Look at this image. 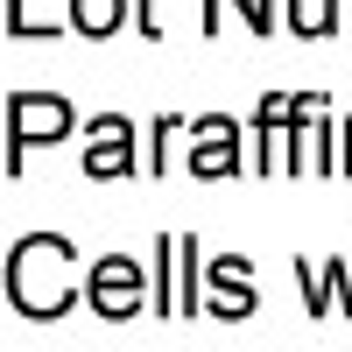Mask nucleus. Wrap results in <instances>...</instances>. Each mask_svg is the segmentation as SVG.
I'll use <instances>...</instances> for the list:
<instances>
[{"mask_svg":"<svg viewBox=\"0 0 352 352\" xmlns=\"http://www.w3.org/2000/svg\"><path fill=\"white\" fill-rule=\"evenodd\" d=\"M338 176H352V120H345V141H338Z\"/></svg>","mask_w":352,"mask_h":352,"instance_id":"6e6552de","label":"nucleus"},{"mask_svg":"<svg viewBox=\"0 0 352 352\" xmlns=\"http://www.w3.org/2000/svg\"><path fill=\"white\" fill-rule=\"evenodd\" d=\"M8 28H14V36H21V28H28V21H21V8H8ZM28 36H36V28H28Z\"/></svg>","mask_w":352,"mask_h":352,"instance_id":"9d476101","label":"nucleus"},{"mask_svg":"<svg viewBox=\"0 0 352 352\" xmlns=\"http://www.w3.org/2000/svg\"><path fill=\"white\" fill-rule=\"evenodd\" d=\"M261 296H254V268L240 254H219L212 268H204V310L212 317H247Z\"/></svg>","mask_w":352,"mask_h":352,"instance_id":"423d86ee","label":"nucleus"},{"mask_svg":"<svg viewBox=\"0 0 352 352\" xmlns=\"http://www.w3.org/2000/svg\"><path fill=\"white\" fill-rule=\"evenodd\" d=\"M56 134H71V106L56 92H14V106H8V169L21 176V141H56Z\"/></svg>","mask_w":352,"mask_h":352,"instance_id":"7ed1b4c3","label":"nucleus"},{"mask_svg":"<svg viewBox=\"0 0 352 352\" xmlns=\"http://www.w3.org/2000/svg\"><path fill=\"white\" fill-rule=\"evenodd\" d=\"M85 303H92L99 317H141V310H155V282L141 275V261H127V254H106V261H92V275H85Z\"/></svg>","mask_w":352,"mask_h":352,"instance_id":"f03ea898","label":"nucleus"},{"mask_svg":"<svg viewBox=\"0 0 352 352\" xmlns=\"http://www.w3.org/2000/svg\"><path fill=\"white\" fill-rule=\"evenodd\" d=\"M127 21V0H71V28L78 36H113Z\"/></svg>","mask_w":352,"mask_h":352,"instance_id":"0eeeda50","label":"nucleus"},{"mask_svg":"<svg viewBox=\"0 0 352 352\" xmlns=\"http://www.w3.org/2000/svg\"><path fill=\"white\" fill-rule=\"evenodd\" d=\"M190 176H232L240 169V120H226V113H204V120L190 127V162H184Z\"/></svg>","mask_w":352,"mask_h":352,"instance_id":"20e7f679","label":"nucleus"},{"mask_svg":"<svg viewBox=\"0 0 352 352\" xmlns=\"http://www.w3.org/2000/svg\"><path fill=\"white\" fill-rule=\"evenodd\" d=\"M127 169H134V120L106 113V120L85 127V176L113 184V176H127Z\"/></svg>","mask_w":352,"mask_h":352,"instance_id":"39448f33","label":"nucleus"},{"mask_svg":"<svg viewBox=\"0 0 352 352\" xmlns=\"http://www.w3.org/2000/svg\"><path fill=\"white\" fill-rule=\"evenodd\" d=\"M141 36H162V21H155V8L141 0Z\"/></svg>","mask_w":352,"mask_h":352,"instance_id":"1a4fd4ad","label":"nucleus"},{"mask_svg":"<svg viewBox=\"0 0 352 352\" xmlns=\"http://www.w3.org/2000/svg\"><path fill=\"white\" fill-rule=\"evenodd\" d=\"M345 28H352V14H345Z\"/></svg>","mask_w":352,"mask_h":352,"instance_id":"9b49d317","label":"nucleus"},{"mask_svg":"<svg viewBox=\"0 0 352 352\" xmlns=\"http://www.w3.org/2000/svg\"><path fill=\"white\" fill-rule=\"evenodd\" d=\"M8 303L21 317H64L78 303V254L56 232H28L8 254Z\"/></svg>","mask_w":352,"mask_h":352,"instance_id":"f257e3e1","label":"nucleus"}]
</instances>
